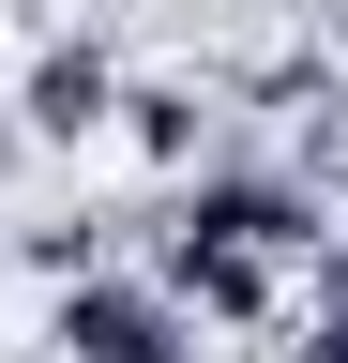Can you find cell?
Masks as SVG:
<instances>
[{"label": "cell", "mask_w": 348, "mask_h": 363, "mask_svg": "<svg viewBox=\"0 0 348 363\" xmlns=\"http://www.w3.org/2000/svg\"><path fill=\"white\" fill-rule=\"evenodd\" d=\"M46 363H212V348H197L182 288L91 257V272H61V303H46Z\"/></svg>", "instance_id": "obj_1"}, {"label": "cell", "mask_w": 348, "mask_h": 363, "mask_svg": "<svg viewBox=\"0 0 348 363\" xmlns=\"http://www.w3.org/2000/svg\"><path fill=\"white\" fill-rule=\"evenodd\" d=\"M16 121L46 136V152L106 136V121H121V45H106V30H46V45H30V76H16Z\"/></svg>", "instance_id": "obj_2"}, {"label": "cell", "mask_w": 348, "mask_h": 363, "mask_svg": "<svg viewBox=\"0 0 348 363\" xmlns=\"http://www.w3.org/2000/svg\"><path fill=\"white\" fill-rule=\"evenodd\" d=\"M288 363H348V303H318V318H303V333H288Z\"/></svg>", "instance_id": "obj_3"}, {"label": "cell", "mask_w": 348, "mask_h": 363, "mask_svg": "<svg viewBox=\"0 0 348 363\" xmlns=\"http://www.w3.org/2000/svg\"><path fill=\"white\" fill-rule=\"evenodd\" d=\"M16 152H30V121H16V106H0V182H16Z\"/></svg>", "instance_id": "obj_4"}]
</instances>
